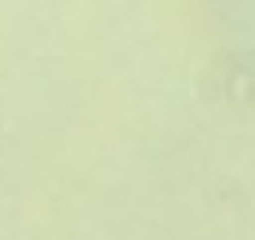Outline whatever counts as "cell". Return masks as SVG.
<instances>
[]
</instances>
